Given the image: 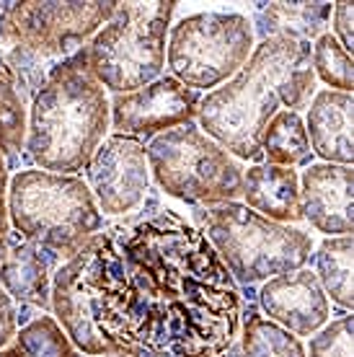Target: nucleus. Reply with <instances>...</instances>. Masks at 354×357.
<instances>
[{"label":"nucleus","mask_w":354,"mask_h":357,"mask_svg":"<svg viewBox=\"0 0 354 357\" xmlns=\"http://www.w3.org/2000/svg\"><path fill=\"white\" fill-rule=\"evenodd\" d=\"M222 357H240V352H238V344H233L231 349H228V352H225V355Z\"/></svg>","instance_id":"obj_28"},{"label":"nucleus","mask_w":354,"mask_h":357,"mask_svg":"<svg viewBox=\"0 0 354 357\" xmlns=\"http://www.w3.org/2000/svg\"><path fill=\"white\" fill-rule=\"evenodd\" d=\"M261 155H264V163L284 166V169L313 163L305 122L298 112L282 109L269 119V125L264 130V140H261Z\"/></svg>","instance_id":"obj_18"},{"label":"nucleus","mask_w":354,"mask_h":357,"mask_svg":"<svg viewBox=\"0 0 354 357\" xmlns=\"http://www.w3.org/2000/svg\"><path fill=\"white\" fill-rule=\"evenodd\" d=\"M199 93L186 89L176 78L160 75L151 86L130 93H114L109 101L111 107V127L116 135H132V137H155L169 132L174 127L189 125L197 116Z\"/></svg>","instance_id":"obj_11"},{"label":"nucleus","mask_w":354,"mask_h":357,"mask_svg":"<svg viewBox=\"0 0 354 357\" xmlns=\"http://www.w3.org/2000/svg\"><path fill=\"white\" fill-rule=\"evenodd\" d=\"M83 171L98 213L109 218L134 213L151 192L148 143L132 135H109Z\"/></svg>","instance_id":"obj_10"},{"label":"nucleus","mask_w":354,"mask_h":357,"mask_svg":"<svg viewBox=\"0 0 354 357\" xmlns=\"http://www.w3.org/2000/svg\"><path fill=\"white\" fill-rule=\"evenodd\" d=\"M259 305L269 321L287 329L298 340L313 337L331 316V303L318 277L305 267L261 282Z\"/></svg>","instance_id":"obj_12"},{"label":"nucleus","mask_w":354,"mask_h":357,"mask_svg":"<svg viewBox=\"0 0 354 357\" xmlns=\"http://www.w3.org/2000/svg\"><path fill=\"white\" fill-rule=\"evenodd\" d=\"M0 357H78V349L72 347L54 316L39 313L16 331L10 344L0 349Z\"/></svg>","instance_id":"obj_22"},{"label":"nucleus","mask_w":354,"mask_h":357,"mask_svg":"<svg viewBox=\"0 0 354 357\" xmlns=\"http://www.w3.org/2000/svg\"><path fill=\"white\" fill-rule=\"evenodd\" d=\"M6 6H8V3H0V13H3V10H6Z\"/></svg>","instance_id":"obj_29"},{"label":"nucleus","mask_w":354,"mask_h":357,"mask_svg":"<svg viewBox=\"0 0 354 357\" xmlns=\"http://www.w3.org/2000/svg\"><path fill=\"white\" fill-rule=\"evenodd\" d=\"M6 195H8V166H6L3 155H0V259H3V254H6V243H8V236H10Z\"/></svg>","instance_id":"obj_27"},{"label":"nucleus","mask_w":354,"mask_h":357,"mask_svg":"<svg viewBox=\"0 0 354 357\" xmlns=\"http://www.w3.org/2000/svg\"><path fill=\"white\" fill-rule=\"evenodd\" d=\"M60 264V257L26 241L10 228L6 254L0 259V287L21 308L52 311V277Z\"/></svg>","instance_id":"obj_14"},{"label":"nucleus","mask_w":354,"mask_h":357,"mask_svg":"<svg viewBox=\"0 0 354 357\" xmlns=\"http://www.w3.org/2000/svg\"><path fill=\"white\" fill-rule=\"evenodd\" d=\"M251 18L236 10H202L169 29L171 78L192 91H215L243 68L254 52Z\"/></svg>","instance_id":"obj_9"},{"label":"nucleus","mask_w":354,"mask_h":357,"mask_svg":"<svg viewBox=\"0 0 354 357\" xmlns=\"http://www.w3.org/2000/svg\"><path fill=\"white\" fill-rule=\"evenodd\" d=\"M192 225L207 238L233 280L246 287L302 269L313 254L310 233L275 223L240 202L197 205Z\"/></svg>","instance_id":"obj_4"},{"label":"nucleus","mask_w":354,"mask_h":357,"mask_svg":"<svg viewBox=\"0 0 354 357\" xmlns=\"http://www.w3.org/2000/svg\"><path fill=\"white\" fill-rule=\"evenodd\" d=\"M352 236H334L323 238L316 249V272L326 298H331L341 311H352Z\"/></svg>","instance_id":"obj_19"},{"label":"nucleus","mask_w":354,"mask_h":357,"mask_svg":"<svg viewBox=\"0 0 354 357\" xmlns=\"http://www.w3.org/2000/svg\"><path fill=\"white\" fill-rule=\"evenodd\" d=\"M354 171L337 163H310L300 176V213L318 233L352 236Z\"/></svg>","instance_id":"obj_13"},{"label":"nucleus","mask_w":354,"mask_h":357,"mask_svg":"<svg viewBox=\"0 0 354 357\" xmlns=\"http://www.w3.org/2000/svg\"><path fill=\"white\" fill-rule=\"evenodd\" d=\"M18 331V311L13 301H10V295L0 287V349L10 344V340L16 337Z\"/></svg>","instance_id":"obj_26"},{"label":"nucleus","mask_w":354,"mask_h":357,"mask_svg":"<svg viewBox=\"0 0 354 357\" xmlns=\"http://www.w3.org/2000/svg\"><path fill=\"white\" fill-rule=\"evenodd\" d=\"M316 96L310 42L293 36H269L254 45L231 81L199 98L197 122L207 137L238 161L264 163L261 140L269 119L282 112L308 109Z\"/></svg>","instance_id":"obj_2"},{"label":"nucleus","mask_w":354,"mask_h":357,"mask_svg":"<svg viewBox=\"0 0 354 357\" xmlns=\"http://www.w3.org/2000/svg\"><path fill=\"white\" fill-rule=\"evenodd\" d=\"M29 104L21 98L8 65L0 54V155L6 166H13L26 145Z\"/></svg>","instance_id":"obj_21"},{"label":"nucleus","mask_w":354,"mask_h":357,"mask_svg":"<svg viewBox=\"0 0 354 357\" xmlns=\"http://www.w3.org/2000/svg\"><path fill=\"white\" fill-rule=\"evenodd\" d=\"M107 357H116V355H107Z\"/></svg>","instance_id":"obj_30"},{"label":"nucleus","mask_w":354,"mask_h":357,"mask_svg":"<svg viewBox=\"0 0 354 357\" xmlns=\"http://www.w3.org/2000/svg\"><path fill=\"white\" fill-rule=\"evenodd\" d=\"M176 6L174 0L116 3L111 18L86 45L93 78L111 93H130L158 81Z\"/></svg>","instance_id":"obj_6"},{"label":"nucleus","mask_w":354,"mask_h":357,"mask_svg":"<svg viewBox=\"0 0 354 357\" xmlns=\"http://www.w3.org/2000/svg\"><path fill=\"white\" fill-rule=\"evenodd\" d=\"M243 205L275 223H300V176L295 169L254 163L243 171Z\"/></svg>","instance_id":"obj_16"},{"label":"nucleus","mask_w":354,"mask_h":357,"mask_svg":"<svg viewBox=\"0 0 354 357\" xmlns=\"http://www.w3.org/2000/svg\"><path fill=\"white\" fill-rule=\"evenodd\" d=\"M111 107L88 68L86 47L54 65L29 107L26 151L36 169L75 176L107 140Z\"/></svg>","instance_id":"obj_3"},{"label":"nucleus","mask_w":354,"mask_h":357,"mask_svg":"<svg viewBox=\"0 0 354 357\" xmlns=\"http://www.w3.org/2000/svg\"><path fill=\"white\" fill-rule=\"evenodd\" d=\"M310 65H313L316 81H323L331 91L352 93L354 60L352 54L344 52V47L331 36V31H323L313 42V47H310Z\"/></svg>","instance_id":"obj_23"},{"label":"nucleus","mask_w":354,"mask_h":357,"mask_svg":"<svg viewBox=\"0 0 354 357\" xmlns=\"http://www.w3.org/2000/svg\"><path fill=\"white\" fill-rule=\"evenodd\" d=\"M10 228L62 261L104 231V215L88 184L75 174L24 169L8 178Z\"/></svg>","instance_id":"obj_5"},{"label":"nucleus","mask_w":354,"mask_h":357,"mask_svg":"<svg viewBox=\"0 0 354 357\" xmlns=\"http://www.w3.org/2000/svg\"><path fill=\"white\" fill-rule=\"evenodd\" d=\"M62 261L116 357H222L243 316L240 287L202 233L158 192Z\"/></svg>","instance_id":"obj_1"},{"label":"nucleus","mask_w":354,"mask_h":357,"mask_svg":"<svg viewBox=\"0 0 354 357\" xmlns=\"http://www.w3.org/2000/svg\"><path fill=\"white\" fill-rule=\"evenodd\" d=\"M352 109L354 96L344 91L323 89L310 98L305 132L310 140L313 155L323 158V163L352 166L354 140H352Z\"/></svg>","instance_id":"obj_15"},{"label":"nucleus","mask_w":354,"mask_h":357,"mask_svg":"<svg viewBox=\"0 0 354 357\" xmlns=\"http://www.w3.org/2000/svg\"><path fill=\"white\" fill-rule=\"evenodd\" d=\"M151 176L166 197L186 205L236 202L243 189V166L194 125L174 127L148 143Z\"/></svg>","instance_id":"obj_7"},{"label":"nucleus","mask_w":354,"mask_h":357,"mask_svg":"<svg viewBox=\"0 0 354 357\" xmlns=\"http://www.w3.org/2000/svg\"><path fill=\"white\" fill-rule=\"evenodd\" d=\"M114 8V0L8 3L0 13V52H18L52 70L88 45Z\"/></svg>","instance_id":"obj_8"},{"label":"nucleus","mask_w":354,"mask_h":357,"mask_svg":"<svg viewBox=\"0 0 354 357\" xmlns=\"http://www.w3.org/2000/svg\"><path fill=\"white\" fill-rule=\"evenodd\" d=\"M240 357H305L302 342L287 329L277 326L266 316L256 313L254 305L240 316Z\"/></svg>","instance_id":"obj_20"},{"label":"nucleus","mask_w":354,"mask_h":357,"mask_svg":"<svg viewBox=\"0 0 354 357\" xmlns=\"http://www.w3.org/2000/svg\"><path fill=\"white\" fill-rule=\"evenodd\" d=\"M354 321L352 313L341 311L337 319H331L321 326L305 349V357H352Z\"/></svg>","instance_id":"obj_24"},{"label":"nucleus","mask_w":354,"mask_h":357,"mask_svg":"<svg viewBox=\"0 0 354 357\" xmlns=\"http://www.w3.org/2000/svg\"><path fill=\"white\" fill-rule=\"evenodd\" d=\"M331 21H334V31L331 36L337 39L339 45L344 47V52H354V6L349 0H339L334 3V10H331Z\"/></svg>","instance_id":"obj_25"},{"label":"nucleus","mask_w":354,"mask_h":357,"mask_svg":"<svg viewBox=\"0 0 354 357\" xmlns=\"http://www.w3.org/2000/svg\"><path fill=\"white\" fill-rule=\"evenodd\" d=\"M331 21V3H254V36H293L316 42Z\"/></svg>","instance_id":"obj_17"}]
</instances>
